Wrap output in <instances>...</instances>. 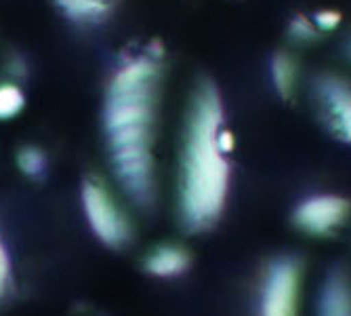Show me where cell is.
<instances>
[{"mask_svg":"<svg viewBox=\"0 0 351 316\" xmlns=\"http://www.w3.org/2000/svg\"><path fill=\"white\" fill-rule=\"evenodd\" d=\"M165 89V53L158 45L124 53L101 102V133L112 175L133 205L149 209L158 196V124Z\"/></svg>","mask_w":351,"mask_h":316,"instance_id":"cell-1","label":"cell"},{"mask_svg":"<svg viewBox=\"0 0 351 316\" xmlns=\"http://www.w3.org/2000/svg\"><path fill=\"white\" fill-rule=\"evenodd\" d=\"M234 146L219 89L210 80H200L189 93L177 158L175 209L185 232H208L226 213Z\"/></svg>","mask_w":351,"mask_h":316,"instance_id":"cell-2","label":"cell"},{"mask_svg":"<svg viewBox=\"0 0 351 316\" xmlns=\"http://www.w3.org/2000/svg\"><path fill=\"white\" fill-rule=\"evenodd\" d=\"M80 207L88 230L104 247L122 251L133 242L131 215L106 179L88 175L80 185Z\"/></svg>","mask_w":351,"mask_h":316,"instance_id":"cell-3","label":"cell"},{"mask_svg":"<svg viewBox=\"0 0 351 316\" xmlns=\"http://www.w3.org/2000/svg\"><path fill=\"white\" fill-rule=\"evenodd\" d=\"M305 266L297 256H278L265 268L259 295L257 316H301Z\"/></svg>","mask_w":351,"mask_h":316,"instance_id":"cell-4","label":"cell"},{"mask_svg":"<svg viewBox=\"0 0 351 316\" xmlns=\"http://www.w3.org/2000/svg\"><path fill=\"white\" fill-rule=\"evenodd\" d=\"M351 219V201L341 194H311L293 209V226L309 238H330Z\"/></svg>","mask_w":351,"mask_h":316,"instance_id":"cell-5","label":"cell"},{"mask_svg":"<svg viewBox=\"0 0 351 316\" xmlns=\"http://www.w3.org/2000/svg\"><path fill=\"white\" fill-rule=\"evenodd\" d=\"M311 100L326 131L351 146V82L337 74H322L311 84Z\"/></svg>","mask_w":351,"mask_h":316,"instance_id":"cell-6","label":"cell"},{"mask_svg":"<svg viewBox=\"0 0 351 316\" xmlns=\"http://www.w3.org/2000/svg\"><path fill=\"white\" fill-rule=\"evenodd\" d=\"M141 266L154 278H179L191 268V253L179 242H158L143 256Z\"/></svg>","mask_w":351,"mask_h":316,"instance_id":"cell-7","label":"cell"},{"mask_svg":"<svg viewBox=\"0 0 351 316\" xmlns=\"http://www.w3.org/2000/svg\"><path fill=\"white\" fill-rule=\"evenodd\" d=\"M315 316H351V278L343 268H332L317 289Z\"/></svg>","mask_w":351,"mask_h":316,"instance_id":"cell-8","label":"cell"},{"mask_svg":"<svg viewBox=\"0 0 351 316\" xmlns=\"http://www.w3.org/2000/svg\"><path fill=\"white\" fill-rule=\"evenodd\" d=\"M53 3L70 21L93 25L112 13L116 0H53Z\"/></svg>","mask_w":351,"mask_h":316,"instance_id":"cell-9","label":"cell"},{"mask_svg":"<svg viewBox=\"0 0 351 316\" xmlns=\"http://www.w3.org/2000/svg\"><path fill=\"white\" fill-rule=\"evenodd\" d=\"M269 76L274 89L280 93V98L291 100L297 95L301 84V72L299 63L291 53H276L269 63Z\"/></svg>","mask_w":351,"mask_h":316,"instance_id":"cell-10","label":"cell"},{"mask_svg":"<svg viewBox=\"0 0 351 316\" xmlns=\"http://www.w3.org/2000/svg\"><path fill=\"white\" fill-rule=\"evenodd\" d=\"M15 163H17V169L29 177V179H38L47 173V154L38 148V146H23L17 156H15Z\"/></svg>","mask_w":351,"mask_h":316,"instance_id":"cell-11","label":"cell"},{"mask_svg":"<svg viewBox=\"0 0 351 316\" xmlns=\"http://www.w3.org/2000/svg\"><path fill=\"white\" fill-rule=\"evenodd\" d=\"M25 108V95L17 84H0V120H11Z\"/></svg>","mask_w":351,"mask_h":316,"instance_id":"cell-12","label":"cell"},{"mask_svg":"<svg viewBox=\"0 0 351 316\" xmlns=\"http://www.w3.org/2000/svg\"><path fill=\"white\" fill-rule=\"evenodd\" d=\"M15 287V266L11 251L7 249L5 240L0 238V304H5Z\"/></svg>","mask_w":351,"mask_h":316,"instance_id":"cell-13","label":"cell"},{"mask_svg":"<svg viewBox=\"0 0 351 316\" xmlns=\"http://www.w3.org/2000/svg\"><path fill=\"white\" fill-rule=\"evenodd\" d=\"M291 36L299 43H309V41H315L317 36H320V30H317L313 19L299 15L291 21Z\"/></svg>","mask_w":351,"mask_h":316,"instance_id":"cell-14","label":"cell"},{"mask_svg":"<svg viewBox=\"0 0 351 316\" xmlns=\"http://www.w3.org/2000/svg\"><path fill=\"white\" fill-rule=\"evenodd\" d=\"M313 21H315L317 30L322 32V30H332V27H337V23L341 21V17H339L337 13H332V11H324V13H320V15H315Z\"/></svg>","mask_w":351,"mask_h":316,"instance_id":"cell-15","label":"cell"},{"mask_svg":"<svg viewBox=\"0 0 351 316\" xmlns=\"http://www.w3.org/2000/svg\"><path fill=\"white\" fill-rule=\"evenodd\" d=\"M347 55L351 57V38H349V43H347Z\"/></svg>","mask_w":351,"mask_h":316,"instance_id":"cell-16","label":"cell"}]
</instances>
